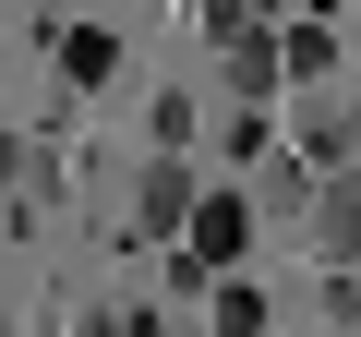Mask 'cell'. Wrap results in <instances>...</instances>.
Wrapping results in <instances>:
<instances>
[{
    "mask_svg": "<svg viewBox=\"0 0 361 337\" xmlns=\"http://www.w3.org/2000/svg\"><path fill=\"white\" fill-rule=\"evenodd\" d=\"M241 241H253V205H241V193H205L193 229H180V253H169V277H180V289H217V277L241 265Z\"/></svg>",
    "mask_w": 361,
    "mask_h": 337,
    "instance_id": "cell-1",
    "label": "cell"
},
{
    "mask_svg": "<svg viewBox=\"0 0 361 337\" xmlns=\"http://www.w3.org/2000/svg\"><path fill=\"white\" fill-rule=\"evenodd\" d=\"M193 168H180V145L169 157H145V181H133V229H157V241H180V229H193Z\"/></svg>",
    "mask_w": 361,
    "mask_h": 337,
    "instance_id": "cell-2",
    "label": "cell"
},
{
    "mask_svg": "<svg viewBox=\"0 0 361 337\" xmlns=\"http://www.w3.org/2000/svg\"><path fill=\"white\" fill-rule=\"evenodd\" d=\"M313 241H325L337 265H361V168H337V181L313 193Z\"/></svg>",
    "mask_w": 361,
    "mask_h": 337,
    "instance_id": "cell-3",
    "label": "cell"
},
{
    "mask_svg": "<svg viewBox=\"0 0 361 337\" xmlns=\"http://www.w3.org/2000/svg\"><path fill=\"white\" fill-rule=\"evenodd\" d=\"M109 73H121V37H97V25L61 37V85H109Z\"/></svg>",
    "mask_w": 361,
    "mask_h": 337,
    "instance_id": "cell-4",
    "label": "cell"
},
{
    "mask_svg": "<svg viewBox=\"0 0 361 337\" xmlns=\"http://www.w3.org/2000/svg\"><path fill=\"white\" fill-rule=\"evenodd\" d=\"M217 73H229V97H265V85H277V73H289V49H253V37H241V49H229V61H217Z\"/></svg>",
    "mask_w": 361,
    "mask_h": 337,
    "instance_id": "cell-5",
    "label": "cell"
},
{
    "mask_svg": "<svg viewBox=\"0 0 361 337\" xmlns=\"http://www.w3.org/2000/svg\"><path fill=\"white\" fill-rule=\"evenodd\" d=\"M217 337H265V301H253V289H241V265H229V277H217Z\"/></svg>",
    "mask_w": 361,
    "mask_h": 337,
    "instance_id": "cell-6",
    "label": "cell"
},
{
    "mask_svg": "<svg viewBox=\"0 0 361 337\" xmlns=\"http://www.w3.org/2000/svg\"><path fill=\"white\" fill-rule=\"evenodd\" d=\"M193 25H205L217 49H241V37H253V0H193Z\"/></svg>",
    "mask_w": 361,
    "mask_h": 337,
    "instance_id": "cell-7",
    "label": "cell"
},
{
    "mask_svg": "<svg viewBox=\"0 0 361 337\" xmlns=\"http://www.w3.org/2000/svg\"><path fill=\"white\" fill-rule=\"evenodd\" d=\"M25 168H37V145H25V133H0V193H25Z\"/></svg>",
    "mask_w": 361,
    "mask_h": 337,
    "instance_id": "cell-8",
    "label": "cell"
},
{
    "mask_svg": "<svg viewBox=\"0 0 361 337\" xmlns=\"http://www.w3.org/2000/svg\"><path fill=\"white\" fill-rule=\"evenodd\" d=\"M85 337H145V313H97V325H85Z\"/></svg>",
    "mask_w": 361,
    "mask_h": 337,
    "instance_id": "cell-9",
    "label": "cell"
}]
</instances>
